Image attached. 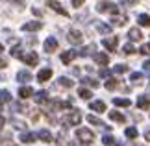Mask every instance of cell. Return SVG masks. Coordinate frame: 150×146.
Wrapping results in <instances>:
<instances>
[{
  "label": "cell",
  "instance_id": "obj_26",
  "mask_svg": "<svg viewBox=\"0 0 150 146\" xmlns=\"http://www.w3.org/2000/svg\"><path fill=\"white\" fill-rule=\"evenodd\" d=\"M109 118L115 120V122H124V120H126V118H124V115H120L119 111H111V113H109Z\"/></svg>",
  "mask_w": 150,
  "mask_h": 146
},
{
  "label": "cell",
  "instance_id": "obj_51",
  "mask_svg": "<svg viewBox=\"0 0 150 146\" xmlns=\"http://www.w3.org/2000/svg\"><path fill=\"white\" fill-rule=\"evenodd\" d=\"M117 146H120V144H117Z\"/></svg>",
  "mask_w": 150,
  "mask_h": 146
},
{
  "label": "cell",
  "instance_id": "obj_12",
  "mask_svg": "<svg viewBox=\"0 0 150 146\" xmlns=\"http://www.w3.org/2000/svg\"><path fill=\"white\" fill-rule=\"evenodd\" d=\"M37 139H39L37 135H33V133L26 131V133H22V135H21V142H24V144H32V142H35Z\"/></svg>",
  "mask_w": 150,
  "mask_h": 146
},
{
  "label": "cell",
  "instance_id": "obj_35",
  "mask_svg": "<svg viewBox=\"0 0 150 146\" xmlns=\"http://www.w3.org/2000/svg\"><path fill=\"white\" fill-rule=\"evenodd\" d=\"M122 52H124L126 56H132V54H134V52H135V48H134V46H132V44L128 43V44H124V48H122Z\"/></svg>",
  "mask_w": 150,
  "mask_h": 146
},
{
  "label": "cell",
  "instance_id": "obj_46",
  "mask_svg": "<svg viewBox=\"0 0 150 146\" xmlns=\"http://www.w3.org/2000/svg\"><path fill=\"white\" fill-rule=\"evenodd\" d=\"M145 139H146V141L150 142V131H145Z\"/></svg>",
  "mask_w": 150,
  "mask_h": 146
},
{
  "label": "cell",
  "instance_id": "obj_33",
  "mask_svg": "<svg viewBox=\"0 0 150 146\" xmlns=\"http://www.w3.org/2000/svg\"><path fill=\"white\" fill-rule=\"evenodd\" d=\"M45 100H47V92H45V91H39L37 95H35V102L41 104V102H45Z\"/></svg>",
  "mask_w": 150,
  "mask_h": 146
},
{
  "label": "cell",
  "instance_id": "obj_36",
  "mask_svg": "<svg viewBox=\"0 0 150 146\" xmlns=\"http://www.w3.org/2000/svg\"><path fill=\"white\" fill-rule=\"evenodd\" d=\"M139 52H141L143 56H150V43H146V44H143Z\"/></svg>",
  "mask_w": 150,
  "mask_h": 146
},
{
  "label": "cell",
  "instance_id": "obj_11",
  "mask_svg": "<svg viewBox=\"0 0 150 146\" xmlns=\"http://www.w3.org/2000/svg\"><path fill=\"white\" fill-rule=\"evenodd\" d=\"M89 109L96 111V113H104V111H106V104H104L102 100H95V102L89 104Z\"/></svg>",
  "mask_w": 150,
  "mask_h": 146
},
{
  "label": "cell",
  "instance_id": "obj_43",
  "mask_svg": "<svg viewBox=\"0 0 150 146\" xmlns=\"http://www.w3.org/2000/svg\"><path fill=\"white\" fill-rule=\"evenodd\" d=\"M122 4H126V6L128 4H137V0H122Z\"/></svg>",
  "mask_w": 150,
  "mask_h": 146
},
{
  "label": "cell",
  "instance_id": "obj_50",
  "mask_svg": "<svg viewBox=\"0 0 150 146\" xmlns=\"http://www.w3.org/2000/svg\"><path fill=\"white\" fill-rule=\"evenodd\" d=\"M0 109H2V106H0Z\"/></svg>",
  "mask_w": 150,
  "mask_h": 146
},
{
  "label": "cell",
  "instance_id": "obj_34",
  "mask_svg": "<svg viewBox=\"0 0 150 146\" xmlns=\"http://www.w3.org/2000/svg\"><path fill=\"white\" fill-rule=\"evenodd\" d=\"M126 137L135 139L137 137V130H135V128H126Z\"/></svg>",
  "mask_w": 150,
  "mask_h": 146
},
{
  "label": "cell",
  "instance_id": "obj_3",
  "mask_svg": "<svg viewBox=\"0 0 150 146\" xmlns=\"http://www.w3.org/2000/svg\"><path fill=\"white\" fill-rule=\"evenodd\" d=\"M76 137L80 139V141H83V142H91L95 139L93 131H91V130H85V128H80V130L76 131Z\"/></svg>",
  "mask_w": 150,
  "mask_h": 146
},
{
  "label": "cell",
  "instance_id": "obj_45",
  "mask_svg": "<svg viewBox=\"0 0 150 146\" xmlns=\"http://www.w3.org/2000/svg\"><path fill=\"white\" fill-rule=\"evenodd\" d=\"M6 67V59H2V57H0V68H4Z\"/></svg>",
  "mask_w": 150,
  "mask_h": 146
},
{
  "label": "cell",
  "instance_id": "obj_39",
  "mask_svg": "<svg viewBox=\"0 0 150 146\" xmlns=\"http://www.w3.org/2000/svg\"><path fill=\"white\" fill-rule=\"evenodd\" d=\"M130 78L134 80V81H137V80H141V74H139V72H134V74L130 76Z\"/></svg>",
  "mask_w": 150,
  "mask_h": 146
},
{
  "label": "cell",
  "instance_id": "obj_23",
  "mask_svg": "<svg viewBox=\"0 0 150 146\" xmlns=\"http://www.w3.org/2000/svg\"><path fill=\"white\" fill-rule=\"evenodd\" d=\"M78 95H80V98H83V100H91V96H93V92H91L89 89H85V87H80Z\"/></svg>",
  "mask_w": 150,
  "mask_h": 146
},
{
  "label": "cell",
  "instance_id": "obj_1",
  "mask_svg": "<svg viewBox=\"0 0 150 146\" xmlns=\"http://www.w3.org/2000/svg\"><path fill=\"white\" fill-rule=\"evenodd\" d=\"M96 11H100V13H117V6L111 2H98Z\"/></svg>",
  "mask_w": 150,
  "mask_h": 146
},
{
  "label": "cell",
  "instance_id": "obj_38",
  "mask_svg": "<svg viewBox=\"0 0 150 146\" xmlns=\"http://www.w3.org/2000/svg\"><path fill=\"white\" fill-rule=\"evenodd\" d=\"M85 2V0H71V4L74 6V8H80V6H82Z\"/></svg>",
  "mask_w": 150,
  "mask_h": 146
},
{
  "label": "cell",
  "instance_id": "obj_29",
  "mask_svg": "<svg viewBox=\"0 0 150 146\" xmlns=\"http://www.w3.org/2000/svg\"><path fill=\"white\" fill-rule=\"evenodd\" d=\"M102 142H104V146H115V137L106 135V137L102 139Z\"/></svg>",
  "mask_w": 150,
  "mask_h": 146
},
{
  "label": "cell",
  "instance_id": "obj_24",
  "mask_svg": "<svg viewBox=\"0 0 150 146\" xmlns=\"http://www.w3.org/2000/svg\"><path fill=\"white\" fill-rule=\"evenodd\" d=\"M96 30H98L100 33H104V35H108V33H111V26H109V24H102V22H98V24H96Z\"/></svg>",
  "mask_w": 150,
  "mask_h": 146
},
{
  "label": "cell",
  "instance_id": "obj_25",
  "mask_svg": "<svg viewBox=\"0 0 150 146\" xmlns=\"http://www.w3.org/2000/svg\"><path fill=\"white\" fill-rule=\"evenodd\" d=\"M57 83L63 85V87H67V89H71V87L74 85V81H72V80H69V78H65V76H61V78L57 80Z\"/></svg>",
  "mask_w": 150,
  "mask_h": 146
},
{
  "label": "cell",
  "instance_id": "obj_9",
  "mask_svg": "<svg viewBox=\"0 0 150 146\" xmlns=\"http://www.w3.org/2000/svg\"><path fill=\"white\" fill-rule=\"evenodd\" d=\"M48 6H50V9L57 11V13L63 15V17H67V15H69V11H67V9H63V8H61V4H59V2H56V0H48Z\"/></svg>",
  "mask_w": 150,
  "mask_h": 146
},
{
  "label": "cell",
  "instance_id": "obj_2",
  "mask_svg": "<svg viewBox=\"0 0 150 146\" xmlns=\"http://www.w3.org/2000/svg\"><path fill=\"white\" fill-rule=\"evenodd\" d=\"M80 120H82V113H80L78 109H74L71 115H67L65 124H67V126H76V124H80Z\"/></svg>",
  "mask_w": 150,
  "mask_h": 146
},
{
  "label": "cell",
  "instance_id": "obj_17",
  "mask_svg": "<svg viewBox=\"0 0 150 146\" xmlns=\"http://www.w3.org/2000/svg\"><path fill=\"white\" fill-rule=\"evenodd\" d=\"M93 59L98 63V65H108V63H109V57L106 54H100V52H98V54H93Z\"/></svg>",
  "mask_w": 150,
  "mask_h": 146
},
{
  "label": "cell",
  "instance_id": "obj_28",
  "mask_svg": "<svg viewBox=\"0 0 150 146\" xmlns=\"http://www.w3.org/2000/svg\"><path fill=\"white\" fill-rule=\"evenodd\" d=\"M113 72H115V74H124V72H128V65H115V67H113Z\"/></svg>",
  "mask_w": 150,
  "mask_h": 146
},
{
  "label": "cell",
  "instance_id": "obj_30",
  "mask_svg": "<svg viewBox=\"0 0 150 146\" xmlns=\"http://www.w3.org/2000/svg\"><path fill=\"white\" fill-rule=\"evenodd\" d=\"M0 146H15V142L9 141V135H4L2 139H0Z\"/></svg>",
  "mask_w": 150,
  "mask_h": 146
},
{
  "label": "cell",
  "instance_id": "obj_7",
  "mask_svg": "<svg viewBox=\"0 0 150 146\" xmlns=\"http://www.w3.org/2000/svg\"><path fill=\"white\" fill-rule=\"evenodd\" d=\"M41 20H30V22H26V24H22V30L24 32H37V30H41Z\"/></svg>",
  "mask_w": 150,
  "mask_h": 146
},
{
  "label": "cell",
  "instance_id": "obj_22",
  "mask_svg": "<svg viewBox=\"0 0 150 146\" xmlns=\"http://www.w3.org/2000/svg\"><path fill=\"white\" fill-rule=\"evenodd\" d=\"M113 104L117 107H130V100H126V98H113Z\"/></svg>",
  "mask_w": 150,
  "mask_h": 146
},
{
  "label": "cell",
  "instance_id": "obj_14",
  "mask_svg": "<svg viewBox=\"0 0 150 146\" xmlns=\"http://www.w3.org/2000/svg\"><path fill=\"white\" fill-rule=\"evenodd\" d=\"M37 137L41 139L43 142H52V141H54V137H52V133H50L48 130H39V133H37Z\"/></svg>",
  "mask_w": 150,
  "mask_h": 146
},
{
  "label": "cell",
  "instance_id": "obj_13",
  "mask_svg": "<svg viewBox=\"0 0 150 146\" xmlns=\"http://www.w3.org/2000/svg\"><path fill=\"white\" fill-rule=\"evenodd\" d=\"M128 39L130 41H141L143 39V33L139 28H130V32H128Z\"/></svg>",
  "mask_w": 150,
  "mask_h": 146
},
{
  "label": "cell",
  "instance_id": "obj_8",
  "mask_svg": "<svg viewBox=\"0 0 150 146\" xmlns=\"http://www.w3.org/2000/svg\"><path fill=\"white\" fill-rule=\"evenodd\" d=\"M102 44H104V48L115 52V48H117V44H119V39H117V37H108V39L102 41Z\"/></svg>",
  "mask_w": 150,
  "mask_h": 146
},
{
  "label": "cell",
  "instance_id": "obj_4",
  "mask_svg": "<svg viewBox=\"0 0 150 146\" xmlns=\"http://www.w3.org/2000/svg\"><path fill=\"white\" fill-rule=\"evenodd\" d=\"M21 59L26 63V65H30V67H35L37 63H39V56L35 54V52H28V54L24 56H21Z\"/></svg>",
  "mask_w": 150,
  "mask_h": 146
},
{
  "label": "cell",
  "instance_id": "obj_18",
  "mask_svg": "<svg viewBox=\"0 0 150 146\" xmlns=\"http://www.w3.org/2000/svg\"><path fill=\"white\" fill-rule=\"evenodd\" d=\"M150 106V96H139L137 98V107L139 109H146Z\"/></svg>",
  "mask_w": 150,
  "mask_h": 146
},
{
  "label": "cell",
  "instance_id": "obj_47",
  "mask_svg": "<svg viewBox=\"0 0 150 146\" xmlns=\"http://www.w3.org/2000/svg\"><path fill=\"white\" fill-rule=\"evenodd\" d=\"M2 128H4V118L0 116V131H2Z\"/></svg>",
  "mask_w": 150,
  "mask_h": 146
},
{
  "label": "cell",
  "instance_id": "obj_32",
  "mask_svg": "<svg viewBox=\"0 0 150 146\" xmlns=\"http://www.w3.org/2000/svg\"><path fill=\"white\" fill-rule=\"evenodd\" d=\"M82 83H83V85L87 83L89 87H98V81L93 80V78H83V80H82Z\"/></svg>",
  "mask_w": 150,
  "mask_h": 146
},
{
  "label": "cell",
  "instance_id": "obj_31",
  "mask_svg": "<svg viewBox=\"0 0 150 146\" xmlns=\"http://www.w3.org/2000/svg\"><path fill=\"white\" fill-rule=\"evenodd\" d=\"M0 102H11V95H9V92L8 91H0Z\"/></svg>",
  "mask_w": 150,
  "mask_h": 146
},
{
  "label": "cell",
  "instance_id": "obj_42",
  "mask_svg": "<svg viewBox=\"0 0 150 146\" xmlns=\"http://www.w3.org/2000/svg\"><path fill=\"white\" fill-rule=\"evenodd\" d=\"M32 11H33V15H37V17H41V15H43V13H41V9H37V8H33Z\"/></svg>",
  "mask_w": 150,
  "mask_h": 146
},
{
  "label": "cell",
  "instance_id": "obj_19",
  "mask_svg": "<svg viewBox=\"0 0 150 146\" xmlns=\"http://www.w3.org/2000/svg\"><path fill=\"white\" fill-rule=\"evenodd\" d=\"M126 20H128V19H126L124 15H117V13H115V17L111 19V24H115V26H124Z\"/></svg>",
  "mask_w": 150,
  "mask_h": 146
},
{
  "label": "cell",
  "instance_id": "obj_48",
  "mask_svg": "<svg viewBox=\"0 0 150 146\" xmlns=\"http://www.w3.org/2000/svg\"><path fill=\"white\" fill-rule=\"evenodd\" d=\"M2 50H4V46H2V44H0V52H2Z\"/></svg>",
  "mask_w": 150,
  "mask_h": 146
},
{
  "label": "cell",
  "instance_id": "obj_37",
  "mask_svg": "<svg viewBox=\"0 0 150 146\" xmlns=\"http://www.w3.org/2000/svg\"><path fill=\"white\" fill-rule=\"evenodd\" d=\"M106 87H108L109 91H113L115 87H117V81H115V80H108V81H106Z\"/></svg>",
  "mask_w": 150,
  "mask_h": 146
},
{
  "label": "cell",
  "instance_id": "obj_49",
  "mask_svg": "<svg viewBox=\"0 0 150 146\" xmlns=\"http://www.w3.org/2000/svg\"><path fill=\"white\" fill-rule=\"evenodd\" d=\"M82 146H91V144H85V142H83V144H82Z\"/></svg>",
  "mask_w": 150,
  "mask_h": 146
},
{
  "label": "cell",
  "instance_id": "obj_5",
  "mask_svg": "<svg viewBox=\"0 0 150 146\" xmlns=\"http://www.w3.org/2000/svg\"><path fill=\"white\" fill-rule=\"evenodd\" d=\"M67 41H69L71 44H82V41H83L82 32H78V30H71V32H69V35H67Z\"/></svg>",
  "mask_w": 150,
  "mask_h": 146
},
{
  "label": "cell",
  "instance_id": "obj_40",
  "mask_svg": "<svg viewBox=\"0 0 150 146\" xmlns=\"http://www.w3.org/2000/svg\"><path fill=\"white\" fill-rule=\"evenodd\" d=\"M100 76H102V78H108V76H109V72L106 71V68H102V71H100Z\"/></svg>",
  "mask_w": 150,
  "mask_h": 146
},
{
  "label": "cell",
  "instance_id": "obj_6",
  "mask_svg": "<svg viewBox=\"0 0 150 146\" xmlns=\"http://www.w3.org/2000/svg\"><path fill=\"white\" fill-rule=\"evenodd\" d=\"M43 48H45V52H48V54L56 52V50H57V41H56V37H48L47 41H45Z\"/></svg>",
  "mask_w": 150,
  "mask_h": 146
},
{
  "label": "cell",
  "instance_id": "obj_21",
  "mask_svg": "<svg viewBox=\"0 0 150 146\" xmlns=\"http://www.w3.org/2000/svg\"><path fill=\"white\" fill-rule=\"evenodd\" d=\"M32 95H33L32 87H21V89H19V96L22 98V100H24V98H30Z\"/></svg>",
  "mask_w": 150,
  "mask_h": 146
},
{
  "label": "cell",
  "instance_id": "obj_16",
  "mask_svg": "<svg viewBox=\"0 0 150 146\" xmlns=\"http://www.w3.org/2000/svg\"><path fill=\"white\" fill-rule=\"evenodd\" d=\"M17 80L22 81V83H28V81L32 80V74L28 71H19V72H17Z\"/></svg>",
  "mask_w": 150,
  "mask_h": 146
},
{
  "label": "cell",
  "instance_id": "obj_10",
  "mask_svg": "<svg viewBox=\"0 0 150 146\" xmlns=\"http://www.w3.org/2000/svg\"><path fill=\"white\" fill-rule=\"evenodd\" d=\"M52 78V68H41L37 74V81L41 83V81H48Z\"/></svg>",
  "mask_w": 150,
  "mask_h": 146
},
{
  "label": "cell",
  "instance_id": "obj_41",
  "mask_svg": "<svg viewBox=\"0 0 150 146\" xmlns=\"http://www.w3.org/2000/svg\"><path fill=\"white\" fill-rule=\"evenodd\" d=\"M143 68H145V72H150V61H146L145 65H143Z\"/></svg>",
  "mask_w": 150,
  "mask_h": 146
},
{
  "label": "cell",
  "instance_id": "obj_15",
  "mask_svg": "<svg viewBox=\"0 0 150 146\" xmlns=\"http://www.w3.org/2000/svg\"><path fill=\"white\" fill-rule=\"evenodd\" d=\"M74 57H76V52H74V50H67V52H63V54H61V61L65 63V65H69Z\"/></svg>",
  "mask_w": 150,
  "mask_h": 146
},
{
  "label": "cell",
  "instance_id": "obj_27",
  "mask_svg": "<svg viewBox=\"0 0 150 146\" xmlns=\"http://www.w3.org/2000/svg\"><path fill=\"white\" fill-rule=\"evenodd\" d=\"M87 122H91V124H95V126H104V122L95 115H87Z\"/></svg>",
  "mask_w": 150,
  "mask_h": 146
},
{
  "label": "cell",
  "instance_id": "obj_44",
  "mask_svg": "<svg viewBox=\"0 0 150 146\" xmlns=\"http://www.w3.org/2000/svg\"><path fill=\"white\" fill-rule=\"evenodd\" d=\"M11 2H17L19 6H24V4H26V0H11Z\"/></svg>",
  "mask_w": 150,
  "mask_h": 146
},
{
  "label": "cell",
  "instance_id": "obj_20",
  "mask_svg": "<svg viewBox=\"0 0 150 146\" xmlns=\"http://www.w3.org/2000/svg\"><path fill=\"white\" fill-rule=\"evenodd\" d=\"M137 22H139L141 26H145V28H150V15L141 13L139 17H137Z\"/></svg>",
  "mask_w": 150,
  "mask_h": 146
}]
</instances>
